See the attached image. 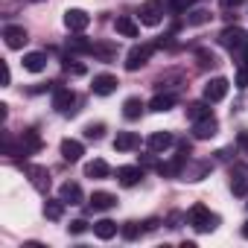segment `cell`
<instances>
[{"mask_svg":"<svg viewBox=\"0 0 248 248\" xmlns=\"http://www.w3.org/2000/svg\"><path fill=\"white\" fill-rule=\"evenodd\" d=\"M187 219H190V225H193L199 233H210V231H216V225H219V216L210 213L204 204H193L190 213H187Z\"/></svg>","mask_w":248,"mask_h":248,"instance_id":"cell-1","label":"cell"},{"mask_svg":"<svg viewBox=\"0 0 248 248\" xmlns=\"http://www.w3.org/2000/svg\"><path fill=\"white\" fill-rule=\"evenodd\" d=\"M219 44H222L225 50L236 53V50H242V47L248 44V32H245V30H239V27H228V30H222Z\"/></svg>","mask_w":248,"mask_h":248,"instance_id":"cell-2","label":"cell"},{"mask_svg":"<svg viewBox=\"0 0 248 248\" xmlns=\"http://www.w3.org/2000/svg\"><path fill=\"white\" fill-rule=\"evenodd\" d=\"M152 53H155V44H135L126 56V70H140L152 59Z\"/></svg>","mask_w":248,"mask_h":248,"instance_id":"cell-3","label":"cell"},{"mask_svg":"<svg viewBox=\"0 0 248 248\" xmlns=\"http://www.w3.org/2000/svg\"><path fill=\"white\" fill-rule=\"evenodd\" d=\"M73 105H76V93H73L70 88H59V85H56V88H53V108H56L59 114H73V111H76Z\"/></svg>","mask_w":248,"mask_h":248,"instance_id":"cell-4","label":"cell"},{"mask_svg":"<svg viewBox=\"0 0 248 248\" xmlns=\"http://www.w3.org/2000/svg\"><path fill=\"white\" fill-rule=\"evenodd\" d=\"M228 88H231V82H228L225 76H216V79H210V82L204 85V99H207V102H222V99L228 96Z\"/></svg>","mask_w":248,"mask_h":248,"instance_id":"cell-5","label":"cell"},{"mask_svg":"<svg viewBox=\"0 0 248 248\" xmlns=\"http://www.w3.org/2000/svg\"><path fill=\"white\" fill-rule=\"evenodd\" d=\"M138 15H140V24H146V27H158V24H161V15H164L161 0H146V3L138 9Z\"/></svg>","mask_w":248,"mask_h":248,"instance_id":"cell-6","label":"cell"},{"mask_svg":"<svg viewBox=\"0 0 248 248\" xmlns=\"http://www.w3.org/2000/svg\"><path fill=\"white\" fill-rule=\"evenodd\" d=\"M3 41H6L9 50H21L30 38H27V30H24V27H18V24H6V27H3Z\"/></svg>","mask_w":248,"mask_h":248,"instance_id":"cell-7","label":"cell"},{"mask_svg":"<svg viewBox=\"0 0 248 248\" xmlns=\"http://www.w3.org/2000/svg\"><path fill=\"white\" fill-rule=\"evenodd\" d=\"M41 146H44L41 135H38L35 129H27V132L21 135V146H18V155H38V152H41Z\"/></svg>","mask_w":248,"mask_h":248,"instance_id":"cell-8","label":"cell"},{"mask_svg":"<svg viewBox=\"0 0 248 248\" xmlns=\"http://www.w3.org/2000/svg\"><path fill=\"white\" fill-rule=\"evenodd\" d=\"M88 24H91V15L85 9H67L64 12V27L70 32H82V30H88Z\"/></svg>","mask_w":248,"mask_h":248,"instance_id":"cell-9","label":"cell"},{"mask_svg":"<svg viewBox=\"0 0 248 248\" xmlns=\"http://www.w3.org/2000/svg\"><path fill=\"white\" fill-rule=\"evenodd\" d=\"M117 76H111V73H99V76H93V82H91V91L96 93V96H108V93H114L117 91Z\"/></svg>","mask_w":248,"mask_h":248,"instance_id":"cell-10","label":"cell"},{"mask_svg":"<svg viewBox=\"0 0 248 248\" xmlns=\"http://www.w3.org/2000/svg\"><path fill=\"white\" fill-rule=\"evenodd\" d=\"M216 132H219V123H216L213 114H210V117H202V120L193 123V135H196L199 140H207V138H213Z\"/></svg>","mask_w":248,"mask_h":248,"instance_id":"cell-11","label":"cell"},{"mask_svg":"<svg viewBox=\"0 0 248 248\" xmlns=\"http://www.w3.org/2000/svg\"><path fill=\"white\" fill-rule=\"evenodd\" d=\"M140 146V135L138 132H120L117 138H114V149L117 152H132V149H138Z\"/></svg>","mask_w":248,"mask_h":248,"instance_id":"cell-12","label":"cell"},{"mask_svg":"<svg viewBox=\"0 0 248 248\" xmlns=\"http://www.w3.org/2000/svg\"><path fill=\"white\" fill-rule=\"evenodd\" d=\"M140 178H143V167H120L117 170V181L123 187H135Z\"/></svg>","mask_w":248,"mask_h":248,"instance_id":"cell-13","label":"cell"},{"mask_svg":"<svg viewBox=\"0 0 248 248\" xmlns=\"http://www.w3.org/2000/svg\"><path fill=\"white\" fill-rule=\"evenodd\" d=\"M24 70H30V73H41V70H47V53H38V50L24 53Z\"/></svg>","mask_w":248,"mask_h":248,"instance_id":"cell-14","label":"cell"},{"mask_svg":"<svg viewBox=\"0 0 248 248\" xmlns=\"http://www.w3.org/2000/svg\"><path fill=\"white\" fill-rule=\"evenodd\" d=\"M82 155H85V146H82L79 140H73V138H64V140H62V158H64V161L76 164Z\"/></svg>","mask_w":248,"mask_h":248,"instance_id":"cell-15","label":"cell"},{"mask_svg":"<svg viewBox=\"0 0 248 248\" xmlns=\"http://www.w3.org/2000/svg\"><path fill=\"white\" fill-rule=\"evenodd\" d=\"M59 199H64L67 204H82V187L76 184V181H64L62 187H59Z\"/></svg>","mask_w":248,"mask_h":248,"instance_id":"cell-16","label":"cell"},{"mask_svg":"<svg viewBox=\"0 0 248 248\" xmlns=\"http://www.w3.org/2000/svg\"><path fill=\"white\" fill-rule=\"evenodd\" d=\"M114 30H117L123 38H138V35H140V27H138L129 15H120V18L114 21Z\"/></svg>","mask_w":248,"mask_h":248,"instance_id":"cell-17","label":"cell"},{"mask_svg":"<svg viewBox=\"0 0 248 248\" xmlns=\"http://www.w3.org/2000/svg\"><path fill=\"white\" fill-rule=\"evenodd\" d=\"M172 143H175V138H172L170 132H155V135H149V140H146V146H149L152 152H167Z\"/></svg>","mask_w":248,"mask_h":248,"instance_id":"cell-18","label":"cell"},{"mask_svg":"<svg viewBox=\"0 0 248 248\" xmlns=\"http://www.w3.org/2000/svg\"><path fill=\"white\" fill-rule=\"evenodd\" d=\"M27 175L32 178V187H35V190H41V193L50 190V172H47L44 167H27Z\"/></svg>","mask_w":248,"mask_h":248,"instance_id":"cell-19","label":"cell"},{"mask_svg":"<svg viewBox=\"0 0 248 248\" xmlns=\"http://www.w3.org/2000/svg\"><path fill=\"white\" fill-rule=\"evenodd\" d=\"M114 204H117V196H111L105 190H99V193L91 196V210H111Z\"/></svg>","mask_w":248,"mask_h":248,"instance_id":"cell-20","label":"cell"},{"mask_svg":"<svg viewBox=\"0 0 248 248\" xmlns=\"http://www.w3.org/2000/svg\"><path fill=\"white\" fill-rule=\"evenodd\" d=\"M64 204H67L64 199H47V202H44V216H47L50 222H59V219L64 216Z\"/></svg>","mask_w":248,"mask_h":248,"instance_id":"cell-21","label":"cell"},{"mask_svg":"<svg viewBox=\"0 0 248 248\" xmlns=\"http://www.w3.org/2000/svg\"><path fill=\"white\" fill-rule=\"evenodd\" d=\"M140 114H143V99L140 96H129L123 102V117L126 120H140Z\"/></svg>","mask_w":248,"mask_h":248,"instance_id":"cell-22","label":"cell"},{"mask_svg":"<svg viewBox=\"0 0 248 248\" xmlns=\"http://www.w3.org/2000/svg\"><path fill=\"white\" fill-rule=\"evenodd\" d=\"M85 175H88V178H108V175H111V167L96 158V161L85 164Z\"/></svg>","mask_w":248,"mask_h":248,"instance_id":"cell-23","label":"cell"},{"mask_svg":"<svg viewBox=\"0 0 248 248\" xmlns=\"http://www.w3.org/2000/svg\"><path fill=\"white\" fill-rule=\"evenodd\" d=\"M93 233H96L99 239H111V236L117 233V222H111V219H99V222H93Z\"/></svg>","mask_w":248,"mask_h":248,"instance_id":"cell-24","label":"cell"},{"mask_svg":"<svg viewBox=\"0 0 248 248\" xmlns=\"http://www.w3.org/2000/svg\"><path fill=\"white\" fill-rule=\"evenodd\" d=\"M172 105H175V96H172V93H158V96L149 102V108L158 111V114H161V111H170Z\"/></svg>","mask_w":248,"mask_h":248,"instance_id":"cell-25","label":"cell"},{"mask_svg":"<svg viewBox=\"0 0 248 248\" xmlns=\"http://www.w3.org/2000/svg\"><path fill=\"white\" fill-rule=\"evenodd\" d=\"M91 56H96V59H102V62H111V59L117 56V44H93Z\"/></svg>","mask_w":248,"mask_h":248,"instance_id":"cell-26","label":"cell"},{"mask_svg":"<svg viewBox=\"0 0 248 248\" xmlns=\"http://www.w3.org/2000/svg\"><path fill=\"white\" fill-rule=\"evenodd\" d=\"M187 117L196 123V120H202V117H210V108H207V99L204 102H190L187 105Z\"/></svg>","mask_w":248,"mask_h":248,"instance_id":"cell-27","label":"cell"},{"mask_svg":"<svg viewBox=\"0 0 248 248\" xmlns=\"http://www.w3.org/2000/svg\"><path fill=\"white\" fill-rule=\"evenodd\" d=\"M161 3L172 12V15H184V12H190V6H193V0H161Z\"/></svg>","mask_w":248,"mask_h":248,"instance_id":"cell-28","label":"cell"},{"mask_svg":"<svg viewBox=\"0 0 248 248\" xmlns=\"http://www.w3.org/2000/svg\"><path fill=\"white\" fill-rule=\"evenodd\" d=\"M231 190H233V196H248V178L242 172H236L231 178Z\"/></svg>","mask_w":248,"mask_h":248,"instance_id":"cell-29","label":"cell"},{"mask_svg":"<svg viewBox=\"0 0 248 248\" xmlns=\"http://www.w3.org/2000/svg\"><path fill=\"white\" fill-rule=\"evenodd\" d=\"M207 21H210V12L207 9H196V12L187 15V27H199V24H207Z\"/></svg>","mask_w":248,"mask_h":248,"instance_id":"cell-30","label":"cell"},{"mask_svg":"<svg viewBox=\"0 0 248 248\" xmlns=\"http://www.w3.org/2000/svg\"><path fill=\"white\" fill-rule=\"evenodd\" d=\"M102 135H105V126H102V123H88V126H85V138L102 140Z\"/></svg>","mask_w":248,"mask_h":248,"instance_id":"cell-31","label":"cell"},{"mask_svg":"<svg viewBox=\"0 0 248 248\" xmlns=\"http://www.w3.org/2000/svg\"><path fill=\"white\" fill-rule=\"evenodd\" d=\"M120 233L132 242V239H138V236H140V225H138V222H126V225L120 228Z\"/></svg>","mask_w":248,"mask_h":248,"instance_id":"cell-32","label":"cell"},{"mask_svg":"<svg viewBox=\"0 0 248 248\" xmlns=\"http://www.w3.org/2000/svg\"><path fill=\"white\" fill-rule=\"evenodd\" d=\"M70 50H76V53H91V50H93V44H91V41H85V38H70Z\"/></svg>","mask_w":248,"mask_h":248,"instance_id":"cell-33","label":"cell"},{"mask_svg":"<svg viewBox=\"0 0 248 248\" xmlns=\"http://www.w3.org/2000/svg\"><path fill=\"white\" fill-rule=\"evenodd\" d=\"M236 88H248V64H239V70H236Z\"/></svg>","mask_w":248,"mask_h":248,"instance_id":"cell-34","label":"cell"},{"mask_svg":"<svg viewBox=\"0 0 248 248\" xmlns=\"http://www.w3.org/2000/svg\"><path fill=\"white\" fill-rule=\"evenodd\" d=\"M199 64H202V67H207V64H216L213 53H207V50H199Z\"/></svg>","mask_w":248,"mask_h":248,"instance_id":"cell-35","label":"cell"},{"mask_svg":"<svg viewBox=\"0 0 248 248\" xmlns=\"http://www.w3.org/2000/svg\"><path fill=\"white\" fill-rule=\"evenodd\" d=\"M67 228H70V233H82V231H88V222H85V219H76V222H70Z\"/></svg>","mask_w":248,"mask_h":248,"instance_id":"cell-36","label":"cell"},{"mask_svg":"<svg viewBox=\"0 0 248 248\" xmlns=\"http://www.w3.org/2000/svg\"><path fill=\"white\" fill-rule=\"evenodd\" d=\"M236 146L242 149V155H248V132H239L236 135Z\"/></svg>","mask_w":248,"mask_h":248,"instance_id":"cell-37","label":"cell"},{"mask_svg":"<svg viewBox=\"0 0 248 248\" xmlns=\"http://www.w3.org/2000/svg\"><path fill=\"white\" fill-rule=\"evenodd\" d=\"M64 70H67V73H73V76H82V73H85V67H82V64H70V59L64 62Z\"/></svg>","mask_w":248,"mask_h":248,"instance_id":"cell-38","label":"cell"},{"mask_svg":"<svg viewBox=\"0 0 248 248\" xmlns=\"http://www.w3.org/2000/svg\"><path fill=\"white\" fill-rule=\"evenodd\" d=\"M219 3H222V9H236L242 0H219Z\"/></svg>","mask_w":248,"mask_h":248,"instance_id":"cell-39","label":"cell"},{"mask_svg":"<svg viewBox=\"0 0 248 248\" xmlns=\"http://www.w3.org/2000/svg\"><path fill=\"white\" fill-rule=\"evenodd\" d=\"M242 236H245V239H248V222H245V225H242Z\"/></svg>","mask_w":248,"mask_h":248,"instance_id":"cell-40","label":"cell"}]
</instances>
